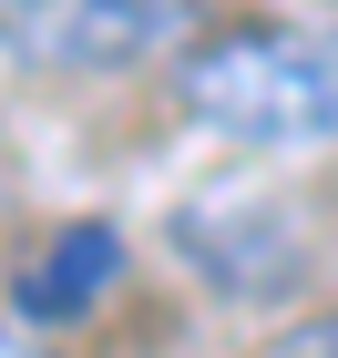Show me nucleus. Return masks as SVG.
Instances as JSON below:
<instances>
[{
	"mask_svg": "<svg viewBox=\"0 0 338 358\" xmlns=\"http://www.w3.org/2000/svg\"><path fill=\"white\" fill-rule=\"evenodd\" d=\"M174 92L205 134L256 143V154H308L338 143V31H297V21H236L185 41Z\"/></svg>",
	"mask_w": 338,
	"mask_h": 358,
	"instance_id": "f257e3e1",
	"label": "nucleus"
},
{
	"mask_svg": "<svg viewBox=\"0 0 338 358\" xmlns=\"http://www.w3.org/2000/svg\"><path fill=\"white\" fill-rule=\"evenodd\" d=\"M216 0H0V41L41 72H72V83H113V72H143V62L185 52L205 31Z\"/></svg>",
	"mask_w": 338,
	"mask_h": 358,
	"instance_id": "f03ea898",
	"label": "nucleus"
},
{
	"mask_svg": "<svg viewBox=\"0 0 338 358\" xmlns=\"http://www.w3.org/2000/svg\"><path fill=\"white\" fill-rule=\"evenodd\" d=\"M113 287H123V236H113V225H62L52 246L21 266L10 307H21L31 328H52V317H92Z\"/></svg>",
	"mask_w": 338,
	"mask_h": 358,
	"instance_id": "7ed1b4c3",
	"label": "nucleus"
},
{
	"mask_svg": "<svg viewBox=\"0 0 338 358\" xmlns=\"http://www.w3.org/2000/svg\"><path fill=\"white\" fill-rule=\"evenodd\" d=\"M0 358H52V348H31L21 328H0Z\"/></svg>",
	"mask_w": 338,
	"mask_h": 358,
	"instance_id": "20e7f679",
	"label": "nucleus"
},
{
	"mask_svg": "<svg viewBox=\"0 0 338 358\" xmlns=\"http://www.w3.org/2000/svg\"><path fill=\"white\" fill-rule=\"evenodd\" d=\"M328 10H338V0H328Z\"/></svg>",
	"mask_w": 338,
	"mask_h": 358,
	"instance_id": "39448f33",
	"label": "nucleus"
}]
</instances>
